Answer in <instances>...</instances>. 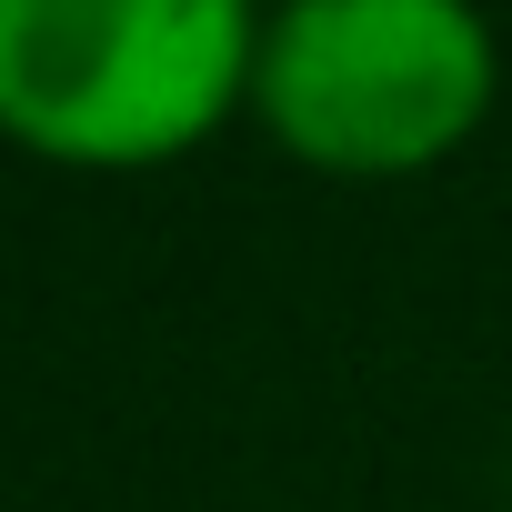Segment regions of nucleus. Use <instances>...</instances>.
Wrapping results in <instances>:
<instances>
[{
  "instance_id": "obj_1",
  "label": "nucleus",
  "mask_w": 512,
  "mask_h": 512,
  "mask_svg": "<svg viewBox=\"0 0 512 512\" xmlns=\"http://www.w3.org/2000/svg\"><path fill=\"white\" fill-rule=\"evenodd\" d=\"M241 0H0V131L71 171H151L251 101Z\"/></svg>"
},
{
  "instance_id": "obj_2",
  "label": "nucleus",
  "mask_w": 512,
  "mask_h": 512,
  "mask_svg": "<svg viewBox=\"0 0 512 512\" xmlns=\"http://www.w3.org/2000/svg\"><path fill=\"white\" fill-rule=\"evenodd\" d=\"M492 81L502 51L462 0H302L262 21L251 111L332 181H402L482 131Z\"/></svg>"
}]
</instances>
